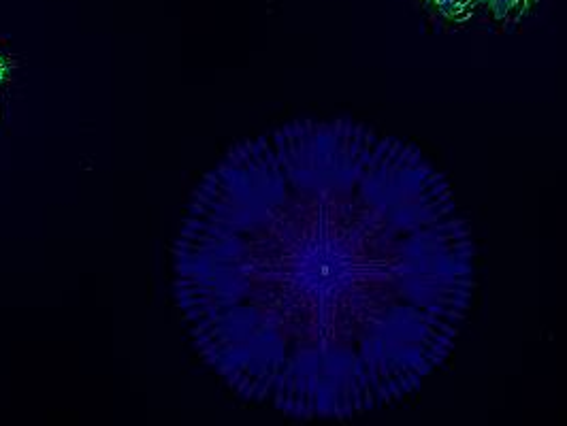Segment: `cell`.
<instances>
[{
    "mask_svg": "<svg viewBox=\"0 0 567 426\" xmlns=\"http://www.w3.org/2000/svg\"><path fill=\"white\" fill-rule=\"evenodd\" d=\"M201 356L241 397L352 418L441 367L473 294V241L420 149L350 120H301L207 173L173 254Z\"/></svg>",
    "mask_w": 567,
    "mask_h": 426,
    "instance_id": "6da1fadb",
    "label": "cell"
},
{
    "mask_svg": "<svg viewBox=\"0 0 567 426\" xmlns=\"http://www.w3.org/2000/svg\"><path fill=\"white\" fill-rule=\"evenodd\" d=\"M538 0H484V9L497 19H518L533 9Z\"/></svg>",
    "mask_w": 567,
    "mask_h": 426,
    "instance_id": "7a4b0ae2",
    "label": "cell"
},
{
    "mask_svg": "<svg viewBox=\"0 0 567 426\" xmlns=\"http://www.w3.org/2000/svg\"><path fill=\"white\" fill-rule=\"evenodd\" d=\"M427 3L433 5L444 15L455 19H465L476 11H480V9H484V0H427Z\"/></svg>",
    "mask_w": 567,
    "mask_h": 426,
    "instance_id": "3957f363",
    "label": "cell"
}]
</instances>
